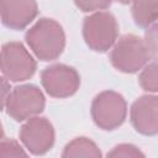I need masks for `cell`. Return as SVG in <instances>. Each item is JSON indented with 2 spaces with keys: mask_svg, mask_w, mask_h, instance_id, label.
<instances>
[{
  "mask_svg": "<svg viewBox=\"0 0 158 158\" xmlns=\"http://www.w3.org/2000/svg\"><path fill=\"white\" fill-rule=\"evenodd\" d=\"M26 42L36 57L49 62L57 59L65 46V36L62 26L52 19H40L27 32Z\"/></svg>",
  "mask_w": 158,
  "mask_h": 158,
  "instance_id": "obj_1",
  "label": "cell"
},
{
  "mask_svg": "<svg viewBox=\"0 0 158 158\" xmlns=\"http://www.w3.org/2000/svg\"><path fill=\"white\" fill-rule=\"evenodd\" d=\"M151 58L152 57L144 44V41L132 33L123 35L115 41L110 53L111 64L123 73L138 72Z\"/></svg>",
  "mask_w": 158,
  "mask_h": 158,
  "instance_id": "obj_2",
  "label": "cell"
},
{
  "mask_svg": "<svg viewBox=\"0 0 158 158\" xmlns=\"http://www.w3.org/2000/svg\"><path fill=\"white\" fill-rule=\"evenodd\" d=\"M117 36L118 25L110 12L99 11L84 19L83 37L93 51L105 52L110 49L117 40Z\"/></svg>",
  "mask_w": 158,
  "mask_h": 158,
  "instance_id": "obj_3",
  "label": "cell"
},
{
  "mask_svg": "<svg viewBox=\"0 0 158 158\" xmlns=\"http://www.w3.org/2000/svg\"><path fill=\"white\" fill-rule=\"evenodd\" d=\"M37 68V63L21 42H7L0 49V70L10 81L30 79Z\"/></svg>",
  "mask_w": 158,
  "mask_h": 158,
  "instance_id": "obj_4",
  "label": "cell"
},
{
  "mask_svg": "<svg viewBox=\"0 0 158 158\" xmlns=\"http://www.w3.org/2000/svg\"><path fill=\"white\" fill-rule=\"evenodd\" d=\"M90 114L96 126L111 131L123 123L127 114V105L122 95L116 91L106 90L94 98Z\"/></svg>",
  "mask_w": 158,
  "mask_h": 158,
  "instance_id": "obj_5",
  "label": "cell"
},
{
  "mask_svg": "<svg viewBox=\"0 0 158 158\" xmlns=\"http://www.w3.org/2000/svg\"><path fill=\"white\" fill-rule=\"evenodd\" d=\"M44 104V96L38 86L23 84L9 93L5 107L7 115L15 121H25L42 112Z\"/></svg>",
  "mask_w": 158,
  "mask_h": 158,
  "instance_id": "obj_6",
  "label": "cell"
},
{
  "mask_svg": "<svg viewBox=\"0 0 158 158\" xmlns=\"http://www.w3.org/2000/svg\"><path fill=\"white\" fill-rule=\"evenodd\" d=\"M41 83L53 98H68L77 93L80 85L78 72L65 64H53L44 68L41 73Z\"/></svg>",
  "mask_w": 158,
  "mask_h": 158,
  "instance_id": "obj_7",
  "label": "cell"
},
{
  "mask_svg": "<svg viewBox=\"0 0 158 158\" xmlns=\"http://www.w3.org/2000/svg\"><path fill=\"white\" fill-rule=\"evenodd\" d=\"M20 139L30 153L35 156L44 154L54 143L53 126L46 117H30L20 130Z\"/></svg>",
  "mask_w": 158,
  "mask_h": 158,
  "instance_id": "obj_8",
  "label": "cell"
},
{
  "mask_svg": "<svg viewBox=\"0 0 158 158\" xmlns=\"http://www.w3.org/2000/svg\"><path fill=\"white\" fill-rule=\"evenodd\" d=\"M131 123L135 130L146 136L158 132V99L156 95H144L137 99L130 111Z\"/></svg>",
  "mask_w": 158,
  "mask_h": 158,
  "instance_id": "obj_9",
  "label": "cell"
},
{
  "mask_svg": "<svg viewBox=\"0 0 158 158\" xmlns=\"http://www.w3.org/2000/svg\"><path fill=\"white\" fill-rule=\"evenodd\" d=\"M35 0H0V20L11 30H23L37 16Z\"/></svg>",
  "mask_w": 158,
  "mask_h": 158,
  "instance_id": "obj_10",
  "label": "cell"
},
{
  "mask_svg": "<svg viewBox=\"0 0 158 158\" xmlns=\"http://www.w3.org/2000/svg\"><path fill=\"white\" fill-rule=\"evenodd\" d=\"M132 16L135 23L142 28H148L156 23L158 10L157 0H132Z\"/></svg>",
  "mask_w": 158,
  "mask_h": 158,
  "instance_id": "obj_11",
  "label": "cell"
},
{
  "mask_svg": "<svg viewBox=\"0 0 158 158\" xmlns=\"http://www.w3.org/2000/svg\"><path fill=\"white\" fill-rule=\"evenodd\" d=\"M101 152L98 146L86 137H77L70 141L63 153L62 157H100Z\"/></svg>",
  "mask_w": 158,
  "mask_h": 158,
  "instance_id": "obj_12",
  "label": "cell"
},
{
  "mask_svg": "<svg viewBox=\"0 0 158 158\" xmlns=\"http://www.w3.org/2000/svg\"><path fill=\"white\" fill-rule=\"evenodd\" d=\"M139 85L143 90L156 93L158 90V80H157V60L156 58L144 65L143 70L139 74Z\"/></svg>",
  "mask_w": 158,
  "mask_h": 158,
  "instance_id": "obj_13",
  "label": "cell"
},
{
  "mask_svg": "<svg viewBox=\"0 0 158 158\" xmlns=\"http://www.w3.org/2000/svg\"><path fill=\"white\" fill-rule=\"evenodd\" d=\"M27 153L14 139H0V157H26Z\"/></svg>",
  "mask_w": 158,
  "mask_h": 158,
  "instance_id": "obj_14",
  "label": "cell"
},
{
  "mask_svg": "<svg viewBox=\"0 0 158 158\" xmlns=\"http://www.w3.org/2000/svg\"><path fill=\"white\" fill-rule=\"evenodd\" d=\"M112 0H74L75 5L84 12L105 10L110 7Z\"/></svg>",
  "mask_w": 158,
  "mask_h": 158,
  "instance_id": "obj_15",
  "label": "cell"
},
{
  "mask_svg": "<svg viewBox=\"0 0 158 158\" xmlns=\"http://www.w3.org/2000/svg\"><path fill=\"white\" fill-rule=\"evenodd\" d=\"M143 156L144 154L137 147L127 143L118 144L107 153V157H143Z\"/></svg>",
  "mask_w": 158,
  "mask_h": 158,
  "instance_id": "obj_16",
  "label": "cell"
},
{
  "mask_svg": "<svg viewBox=\"0 0 158 158\" xmlns=\"http://www.w3.org/2000/svg\"><path fill=\"white\" fill-rule=\"evenodd\" d=\"M144 44L151 54V57L154 59L157 56V25L153 23L147 28L146 37H144Z\"/></svg>",
  "mask_w": 158,
  "mask_h": 158,
  "instance_id": "obj_17",
  "label": "cell"
},
{
  "mask_svg": "<svg viewBox=\"0 0 158 158\" xmlns=\"http://www.w3.org/2000/svg\"><path fill=\"white\" fill-rule=\"evenodd\" d=\"M10 93V84L7 81V79L0 77V111L4 109L7 95Z\"/></svg>",
  "mask_w": 158,
  "mask_h": 158,
  "instance_id": "obj_18",
  "label": "cell"
},
{
  "mask_svg": "<svg viewBox=\"0 0 158 158\" xmlns=\"http://www.w3.org/2000/svg\"><path fill=\"white\" fill-rule=\"evenodd\" d=\"M4 137V130H2V125H1V122H0V139Z\"/></svg>",
  "mask_w": 158,
  "mask_h": 158,
  "instance_id": "obj_19",
  "label": "cell"
},
{
  "mask_svg": "<svg viewBox=\"0 0 158 158\" xmlns=\"http://www.w3.org/2000/svg\"><path fill=\"white\" fill-rule=\"evenodd\" d=\"M117 1L121 4H131L132 2V0H117Z\"/></svg>",
  "mask_w": 158,
  "mask_h": 158,
  "instance_id": "obj_20",
  "label": "cell"
}]
</instances>
